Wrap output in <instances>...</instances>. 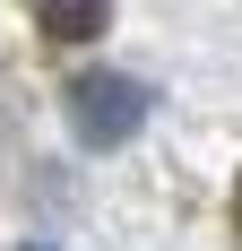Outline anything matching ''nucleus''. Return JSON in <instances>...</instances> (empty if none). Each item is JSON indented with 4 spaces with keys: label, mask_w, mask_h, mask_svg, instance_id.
<instances>
[{
    "label": "nucleus",
    "mask_w": 242,
    "mask_h": 251,
    "mask_svg": "<svg viewBox=\"0 0 242 251\" xmlns=\"http://www.w3.org/2000/svg\"><path fill=\"white\" fill-rule=\"evenodd\" d=\"M139 122H147V87L139 78H78L70 87V130L87 139V148H121V139H139Z\"/></svg>",
    "instance_id": "1"
},
{
    "label": "nucleus",
    "mask_w": 242,
    "mask_h": 251,
    "mask_svg": "<svg viewBox=\"0 0 242 251\" xmlns=\"http://www.w3.org/2000/svg\"><path fill=\"white\" fill-rule=\"evenodd\" d=\"M44 35H61V44L104 35V0H44Z\"/></svg>",
    "instance_id": "2"
}]
</instances>
